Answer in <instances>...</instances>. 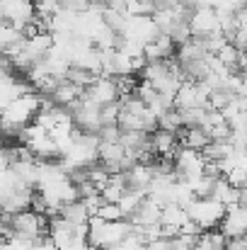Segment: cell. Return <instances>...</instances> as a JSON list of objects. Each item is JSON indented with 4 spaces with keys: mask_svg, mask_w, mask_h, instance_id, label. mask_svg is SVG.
Masks as SVG:
<instances>
[{
    "mask_svg": "<svg viewBox=\"0 0 247 250\" xmlns=\"http://www.w3.org/2000/svg\"><path fill=\"white\" fill-rule=\"evenodd\" d=\"M39 107H41V95H37V92H22V95H17L0 112V134L2 136H10V139H17L19 131L27 124L34 122Z\"/></svg>",
    "mask_w": 247,
    "mask_h": 250,
    "instance_id": "6da1fadb",
    "label": "cell"
},
{
    "mask_svg": "<svg viewBox=\"0 0 247 250\" xmlns=\"http://www.w3.org/2000/svg\"><path fill=\"white\" fill-rule=\"evenodd\" d=\"M131 233V221L119 219V221H104L99 216H90L87 221V246L97 248H114Z\"/></svg>",
    "mask_w": 247,
    "mask_h": 250,
    "instance_id": "7a4b0ae2",
    "label": "cell"
},
{
    "mask_svg": "<svg viewBox=\"0 0 247 250\" xmlns=\"http://www.w3.org/2000/svg\"><path fill=\"white\" fill-rule=\"evenodd\" d=\"M49 236L58 250H87V224H73L61 214L49 219Z\"/></svg>",
    "mask_w": 247,
    "mask_h": 250,
    "instance_id": "3957f363",
    "label": "cell"
},
{
    "mask_svg": "<svg viewBox=\"0 0 247 250\" xmlns=\"http://www.w3.org/2000/svg\"><path fill=\"white\" fill-rule=\"evenodd\" d=\"M187 214L194 224H199L206 231V229H216L221 224V219L226 216V204H221L213 197H196L187 207Z\"/></svg>",
    "mask_w": 247,
    "mask_h": 250,
    "instance_id": "277c9868",
    "label": "cell"
},
{
    "mask_svg": "<svg viewBox=\"0 0 247 250\" xmlns=\"http://www.w3.org/2000/svg\"><path fill=\"white\" fill-rule=\"evenodd\" d=\"M10 226H12V231L24 233V236H29V238L37 241L39 236H46L49 233V216L46 214H39L34 209H24V211L12 214Z\"/></svg>",
    "mask_w": 247,
    "mask_h": 250,
    "instance_id": "5b68a950",
    "label": "cell"
},
{
    "mask_svg": "<svg viewBox=\"0 0 247 250\" xmlns=\"http://www.w3.org/2000/svg\"><path fill=\"white\" fill-rule=\"evenodd\" d=\"M204 167H206V156L201 151L187 148V146L177 148V153H174V175L179 180L199 177V175H204Z\"/></svg>",
    "mask_w": 247,
    "mask_h": 250,
    "instance_id": "8992f818",
    "label": "cell"
},
{
    "mask_svg": "<svg viewBox=\"0 0 247 250\" xmlns=\"http://www.w3.org/2000/svg\"><path fill=\"white\" fill-rule=\"evenodd\" d=\"M189 29H191V37H209L213 32H221L216 7H196L189 15Z\"/></svg>",
    "mask_w": 247,
    "mask_h": 250,
    "instance_id": "52a82bcc",
    "label": "cell"
},
{
    "mask_svg": "<svg viewBox=\"0 0 247 250\" xmlns=\"http://www.w3.org/2000/svg\"><path fill=\"white\" fill-rule=\"evenodd\" d=\"M82 95H85L87 100L97 102V104H109V102H116V100L121 97L114 76H97V81L90 85V87H85Z\"/></svg>",
    "mask_w": 247,
    "mask_h": 250,
    "instance_id": "ba28073f",
    "label": "cell"
},
{
    "mask_svg": "<svg viewBox=\"0 0 247 250\" xmlns=\"http://www.w3.org/2000/svg\"><path fill=\"white\" fill-rule=\"evenodd\" d=\"M221 231L226 238H243L247 236V209L240 204L226 207V216L221 219Z\"/></svg>",
    "mask_w": 247,
    "mask_h": 250,
    "instance_id": "9c48e42d",
    "label": "cell"
},
{
    "mask_svg": "<svg viewBox=\"0 0 247 250\" xmlns=\"http://www.w3.org/2000/svg\"><path fill=\"white\" fill-rule=\"evenodd\" d=\"M179 146H182V144H179V136H177L174 131H167V129H160V126H158V129L151 134V151L158 153V156H163V158L174 161V153H177Z\"/></svg>",
    "mask_w": 247,
    "mask_h": 250,
    "instance_id": "30bf717a",
    "label": "cell"
},
{
    "mask_svg": "<svg viewBox=\"0 0 247 250\" xmlns=\"http://www.w3.org/2000/svg\"><path fill=\"white\" fill-rule=\"evenodd\" d=\"M124 180H126V189H138L148 194V187L153 182V167L146 163H136L129 170H124Z\"/></svg>",
    "mask_w": 247,
    "mask_h": 250,
    "instance_id": "8fae6325",
    "label": "cell"
},
{
    "mask_svg": "<svg viewBox=\"0 0 247 250\" xmlns=\"http://www.w3.org/2000/svg\"><path fill=\"white\" fill-rule=\"evenodd\" d=\"M160 214H163V207H160L155 199L146 197V199L141 202V207L129 216V221H131L133 226H155V224H160Z\"/></svg>",
    "mask_w": 247,
    "mask_h": 250,
    "instance_id": "7c38bea8",
    "label": "cell"
},
{
    "mask_svg": "<svg viewBox=\"0 0 247 250\" xmlns=\"http://www.w3.org/2000/svg\"><path fill=\"white\" fill-rule=\"evenodd\" d=\"M174 51H177V44H174V42H172V37H170V34H165V32H160L153 42H148V44L143 46L146 61H163V59L174 56Z\"/></svg>",
    "mask_w": 247,
    "mask_h": 250,
    "instance_id": "4fadbf2b",
    "label": "cell"
},
{
    "mask_svg": "<svg viewBox=\"0 0 247 250\" xmlns=\"http://www.w3.org/2000/svg\"><path fill=\"white\" fill-rule=\"evenodd\" d=\"M179 144L187 146V148H196V151H204L209 144H211V136L204 126H184L179 134Z\"/></svg>",
    "mask_w": 247,
    "mask_h": 250,
    "instance_id": "5bb4252c",
    "label": "cell"
},
{
    "mask_svg": "<svg viewBox=\"0 0 247 250\" xmlns=\"http://www.w3.org/2000/svg\"><path fill=\"white\" fill-rule=\"evenodd\" d=\"M211 197L213 199H218L221 204H226V207H230V204H238L240 202V187H235V185H230L223 175L213 182V189H211Z\"/></svg>",
    "mask_w": 247,
    "mask_h": 250,
    "instance_id": "9a60e30c",
    "label": "cell"
},
{
    "mask_svg": "<svg viewBox=\"0 0 247 250\" xmlns=\"http://www.w3.org/2000/svg\"><path fill=\"white\" fill-rule=\"evenodd\" d=\"M82 87H78V85H73V83H68V81H61V83L56 85V90L49 95L56 104H61V107H71L76 100H80L82 97Z\"/></svg>",
    "mask_w": 247,
    "mask_h": 250,
    "instance_id": "2e32d148",
    "label": "cell"
},
{
    "mask_svg": "<svg viewBox=\"0 0 247 250\" xmlns=\"http://www.w3.org/2000/svg\"><path fill=\"white\" fill-rule=\"evenodd\" d=\"M189 221V214H187V207H179V204H165L163 207V214H160V224L165 226H174L179 229L182 224Z\"/></svg>",
    "mask_w": 247,
    "mask_h": 250,
    "instance_id": "e0dca14e",
    "label": "cell"
},
{
    "mask_svg": "<svg viewBox=\"0 0 247 250\" xmlns=\"http://www.w3.org/2000/svg\"><path fill=\"white\" fill-rule=\"evenodd\" d=\"M61 216L73 221V224H87L90 221V211L87 207L82 204V199H76V202H68L61 207Z\"/></svg>",
    "mask_w": 247,
    "mask_h": 250,
    "instance_id": "ac0fdd59",
    "label": "cell"
},
{
    "mask_svg": "<svg viewBox=\"0 0 247 250\" xmlns=\"http://www.w3.org/2000/svg\"><path fill=\"white\" fill-rule=\"evenodd\" d=\"M66 81L85 90V87H90V85L97 81V73H92V71H87V68H80V66H68Z\"/></svg>",
    "mask_w": 247,
    "mask_h": 250,
    "instance_id": "d6986e66",
    "label": "cell"
},
{
    "mask_svg": "<svg viewBox=\"0 0 247 250\" xmlns=\"http://www.w3.org/2000/svg\"><path fill=\"white\" fill-rule=\"evenodd\" d=\"M243 54H245V51H240L235 44H230V42H228V44H226V46H223V49L216 54V56L221 59V63H223V66H228L233 73H238V66H240Z\"/></svg>",
    "mask_w": 247,
    "mask_h": 250,
    "instance_id": "ffe728a7",
    "label": "cell"
},
{
    "mask_svg": "<svg viewBox=\"0 0 247 250\" xmlns=\"http://www.w3.org/2000/svg\"><path fill=\"white\" fill-rule=\"evenodd\" d=\"M146 197H148V194H143V192H138V189H126L124 197L119 199V207H121V211H124V219H129V216L141 207V202H143Z\"/></svg>",
    "mask_w": 247,
    "mask_h": 250,
    "instance_id": "44dd1931",
    "label": "cell"
},
{
    "mask_svg": "<svg viewBox=\"0 0 247 250\" xmlns=\"http://www.w3.org/2000/svg\"><path fill=\"white\" fill-rule=\"evenodd\" d=\"M158 126H160V129H167V131H174V134H179V131L184 129L179 109H177V107H170V109H165L163 114L158 117Z\"/></svg>",
    "mask_w": 247,
    "mask_h": 250,
    "instance_id": "7402d4cb",
    "label": "cell"
},
{
    "mask_svg": "<svg viewBox=\"0 0 247 250\" xmlns=\"http://www.w3.org/2000/svg\"><path fill=\"white\" fill-rule=\"evenodd\" d=\"M189 187H191V192H194V197H211V189H213V177H209V175H199V177H189V180H184Z\"/></svg>",
    "mask_w": 247,
    "mask_h": 250,
    "instance_id": "603a6c76",
    "label": "cell"
},
{
    "mask_svg": "<svg viewBox=\"0 0 247 250\" xmlns=\"http://www.w3.org/2000/svg\"><path fill=\"white\" fill-rule=\"evenodd\" d=\"M97 216H99V219H104V221H119V219H124V211H121V207H119V204L104 202V204L99 207Z\"/></svg>",
    "mask_w": 247,
    "mask_h": 250,
    "instance_id": "cb8c5ba5",
    "label": "cell"
},
{
    "mask_svg": "<svg viewBox=\"0 0 247 250\" xmlns=\"http://www.w3.org/2000/svg\"><path fill=\"white\" fill-rule=\"evenodd\" d=\"M109 250H146V243H143V238L138 236V233H129L121 243H116L114 248H109Z\"/></svg>",
    "mask_w": 247,
    "mask_h": 250,
    "instance_id": "d4e9b609",
    "label": "cell"
},
{
    "mask_svg": "<svg viewBox=\"0 0 247 250\" xmlns=\"http://www.w3.org/2000/svg\"><path fill=\"white\" fill-rule=\"evenodd\" d=\"M119 122V100L102 104V124H116Z\"/></svg>",
    "mask_w": 247,
    "mask_h": 250,
    "instance_id": "484cf974",
    "label": "cell"
},
{
    "mask_svg": "<svg viewBox=\"0 0 247 250\" xmlns=\"http://www.w3.org/2000/svg\"><path fill=\"white\" fill-rule=\"evenodd\" d=\"M82 204L87 207L90 216H97V211H99V207L104 204V199H102V194H99V192H95V194H87V197H82Z\"/></svg>",
    "mask_w": 247,
    "mask_h": 250,
    "instance_id": "4316f807",
    "label": "cell"
},
{
    "mask_svg": "<svg viewBox=\"0 0 247 250\" xmlns=\"http://www.w3.org/2000/svg\"><path fill=\"white\" fill-rule=\"evenodd\" d=\"M226 248L228 250H247V236H243V238H228Z\"/></svg>",
    "mask_w": 247,
    "mask_h": 250,
    "instance_id": "83f0119b",
    "label": "cell"
},
{
    "mask_svg": "<svg viewBox=\"0 0 247 250\" xmlns=\"http://www.w3.org/2000/svg\"><path fill=\"white\" fill-rule=\"evenodd\" d=\"M238 204L247 209V185H243V187H240V202H238Z\"/></svg>",
    "mask_w": 247,
    "mask_h": 250,
    "instance_id": "f1b7e54d",
    "label": "cell"
},
{
    "mask_svg": "<svg viewBox=\"0 0 247 250\" xmlns=\"http://www.w3.org/2000/svg\"><path fill=\"white\" fill-rule=\"evenodd\" d=\"M170 250H194V248H189V246H182L177 238H172V248Z\"/></svg>",
    "mask_w": 247,
    "mask_h": 250,
    "instance_id": "f546056e",
    "label": "cell"
},
{
    "mask_svg": "<svg viewBox=\"0 0 247 250\" xmlns=\"http://www.w3.org/2000/svg\"><path fill=\"white\" fill-rule=\"evenodd\" d=\"M141 2H151V5H158V2H163V0H141Z\"/></svg>",
    "mask_w": 247,
    "mask_h": 250,
    "instance_id": "4dcf8cb0",
    "label": "cell"
},
{
    "mask_svg": "<svg viewBox=\"0 0 247 250\" xmlns=\"http://www.w3.org/2000/svg\"><path fill=\"white\" fill-rule=\"evenodd\" d=\"M32 2H34V5H37V2H41V0H32Z\"/></svg>",
    "mask_w": 247,
    "mask_h": 250,
    "instance_id": "1f68e13d",
    "label": "cell"
},
{
    "mask_svg": "<svg viewBox=\"0 0 247 250\" xmlns=\"http://www.w3.org/2000/svg\"><path fill=\"white\" fill-rule=\"evenodd\" d=\"M218 250H228V248H218Z\"/></svg>",
    "mask_w": 247,
    "mask_h": 250,
    "instance_id": "d6a6232c",
    "label": "cell"
}]
</instances>
